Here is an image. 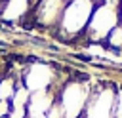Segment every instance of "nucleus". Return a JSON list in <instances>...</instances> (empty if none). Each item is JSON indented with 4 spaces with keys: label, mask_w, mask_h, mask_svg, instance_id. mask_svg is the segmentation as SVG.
<instances>
[{
    "label": "nucleus",
    "mask_w": 122,
    "mask_h": 118,
    "mask_svg": "<svg viewBox=\"0 0 122 118\" xmlns=\"http://www.w3.org/2000/svg\"><path fill=\"white\" fill-rule=\"evenodd\" d=\"M95 6L97 4L92 0H69L63 10L61 21L55 29V34L65 42L82 36L86 32V27L90 23Z\"/></svg>",
    "instance_id": "nucleus-1"
},
{
    "label": "nucleus",
    "mask_w": 122,
    "mask_h": 118,
    "mask_svg": "<svg viewBox=\"0 0 122 118\" xmlns=\"http://www.w3.org/2000/svg\"><path fill=\"white\" fill-rule=\"evenodd\" d=\"M90 93H92V89L88 88V84L69 78L57 93V101L63 108L65 118H82Z\"/></svg>",
    "instance_id": "nucleus-2"
},
{
    "label": "nucleus",
    "mask_w": 122,
    "mask_h": 118,
    "mask_svg": "<svg viewBox=\"0 0 122 118\" xmlns=\"http://www.w3.org/2000/svg\"><path fill=\"white\" fill-rule=\"evenodd\" d=\"M120 25V10L116 8H111L107 4H97L92 17H90V23L86 27V40L88 42H99L103 44L105 38L109 36V32Z\"/></svg>",
    "instance_id": "nucleus-3"
},
{
    "label": "nucleus",
    "mask_w": 122,
    "mask_h": 118,
    "mask_svg": "<svg viewBox=\"0 0 122 118\" xmlns=\"http://www.w3.org/2000/svg\"><path fill=\"white\" fill-rule=\"evenodd\" d=\"M55 82V65L53 63H42L34 61L27 67V70L21 74V84L30 91H44L50 89Z\"/></svg>",
    "instance_id": "nucleus-4"
},
{
    "label": "nucleus",
    "mask_w": 122,
    "mask_h": 118,
    "mask_svg": "<svg viewBox=\"0 0 122 118\" xmlns=\"http://www.w3.org/2000/svg\"><path fill=\"white\" fill-rule=\"evenodd\" d=\"M69 0H38L32 4V11H30V19L36 27L42 29H57L63 10L67 6Z\"/></svg>",
    "instance_id": "nucleus-5"
},
{
    "label": "nucleus",
    "mask_w": 122,
    "mask_h": 118,
    "mask_svg": "<svg viewBox=\"0 0 122 118\" xmlns=\"http://www.w3.org/2000/svg\"><path fill=\"white\" fill-rule=\"evenodd\" d=\"M114 97H116V89H111V88L92 89L82 118H112Z\"/></svg>",
    "instance_id": "nucleus-6"
},
{
    "label": "nucleus",
    "mask_w": 122,
    "mask_h": 118,
    "mask_svg": "<svg viewBox=\"0 0 122 118\" xmlns=\"http://www.w3.org/2000/svg\"><path fill=\"white\" fill-rule=\"evenodd\" d=\"M32 0H6L2 10H0V19L4 23H11V21H25L30 19V11H32Z\"/></svg>",
    "instance_id": "nucleus-7"
},
{
    "label": "nucleus",
    "mask_w": 122,
    "mask_h": 118,
    "mask_svg": "<svg viewBox=\"0 0 122 118\" xmlns=\"http://www.w3.org/2000/svg\"><path fill=\"white\" fill-rule=\"evenodd\" d=\"M55 99H57V91H53V89L34 91V93H30V97H29L27 112H42V114H46L48 108L53 105Z\"/></svg>",
    "instance_id": "nucleus-8"
},
{
    "label": "nucleus",
    "mask_w": 122,
    "mask_h": 118,
    "mask_svg": "<svg viewBox=\"0 0 122 118\" xmlns=\"http://www.w3.org/2000/svg\"><path fill=\"white\" fill-rule=\"evenodd\" d=\"M19 84H21V78L2 76L0 78V101H11V97L15 95V89H17Z\"/></svg>",
    "instance_id": "nucleus-9"
},
{
    "label": "nucleus",
    "mask_w": 122,
    "mask_h": 118,
    "mask_svg": "<svg viewBox=\"0 0 122 118\" xmlns=\"http://www.w3.org/2000/svg\"><path fill=\"white\" fill-rule=\"evenodd\" d=\"M103 44H107V48L112 49L114 53H120V51H122V23L116 25V27L109 32V36L105 38Z\"/></svg>",
    "instance_id": "nucleus-10"
},
{
    "label": "nucleus",
    "mask_w": 122,
    "mask_h": 118,
    "mask_svg": "<svg viewBox=\"0 0 122 118\" xmlns=\"http://www.w3.org/2000/svg\"><path fill=\"white\" fill-rule=\"evenodd\" d=\"M46 118H65V114H63V108H61V105H59V101L55 99L53 101V105L48 108V112H46Z\"/></svg>",
    "instance_id": "nucleus-11"
},
{
    "label": "nucleus",
    "mask_w": 122,
    "mask_h": 118,
    "mask_svg": "<svg viewBox=\"0 0 122 118\" xmlns=\"http://www.w3.org/2000/svg\"><path fill=\"white\" fill-rule=\"evenodd\" d=\"M112 118H122V88L116 91V97H114V114Z\"/></svg>",
    "instance_id": "nucleus-12"
},
{
    "label": "nucleus",
    "mask_w": 122,
    "mask_h": 118,
    "mask_svg": "<svg viewBox=\"0 0 122 118\" xmlns=\"http://www.w3.org/2000/svg\"><path fill=\"white\" fill-rule=\"evenodd\" d=\"M11 112V105L10 101H0V118H8Z\"/></svg>",
    "instance_id": "nucleus-13"
},
{
    "label": "nucleus",
    "mask_w": 122,
    "mask_h": 118,
    "mask_svg": "<svg viewBox=\"0 0 122 118\" xmlns=\"http://www.w3.org/2000/svg\"><path fill=\"white\" fill-rule=\"evenodd\" d=\"M101 4H107V6L116 8V10H120V8H122V0H103Z\"/></svg>",
    "instance_id": "nucleus-14"
},
{
    "label": "nucleus",
    "mask_w": 122,
    "mask_h": 118,
    "mask_svg": "<svg viewBox=\"0 0 122 118\" xmlns=\"http://www.w3.org/2000/svg\"><path fill=\"white\" fill-rule=\"evenodd\" d=\"M27 118H46V114H42V112H27Z\"/></svg>",
    "instance_id": "nucleus-15"
},
{
    "label": "nucleus",
    "mask_w": 122,
    "mask_h": 118,
    "mask_svg": "<svg viewBox=\"0 0 122 118\" xmlns=\"http://www.w3.org/2000/svg\"><path fill=\"white\" fill-rule=\"evenodd\" d=\"M92 2H95V4H101V2H103V0H92Z\"/></svg>",
    "instance_id": "nucleus-16"
},
{
    "label": "nucleus",
    "mask_w": 122,
    "mask_h": 118,
    "mask_svg": "<svg viewBox=\"0 0 122 118\" xmlns=\"http://www.w3.org/2000/svg\"><path fill=\"white\" fill-rule=\"evenodd\" d=\"M120 23H122V8H120Z\"/></svg>",
    "instance_id": "nucleus-17"
}]
</instances>
